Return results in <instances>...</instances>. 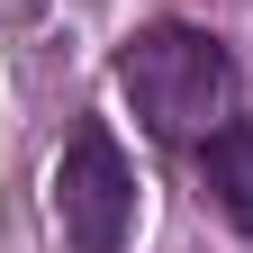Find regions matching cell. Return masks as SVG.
Wrapping results in <instances>:
<instances>
[{
    "mask_svg": "<svg viewBox=\"0 0 253 253\" xmlns=\"http://www.w3.org/2000/svg\"><path fill=\"white\" fill-rule=\"evenodd\" d=\"M118 82L163 145H199L235 118V54L190 18H154L118 45Z\"/></svg>",
    "mask_w": 253,
    "mask_h": 253,
    "instance_id": "1",
    "label": "cell"
},
{
    "mask_svg": "<svg viewBox=\"0 0 253 253\" xmlns=\"http://www.w3.org/2000/svg\"><path fill=\"white\" fill-rule=\"evenodd\" d=\"M54 226L73 253H126V235H136V163L118 154L100 118H82L54 163Z\"/></svg>",
    "mask_w": 253,
    "mask_h": 253,
    "instance_id": "2",
    "label": "cell"
},
{
    "mask_svg": "<svg viewBox=\"0 0 253 253\" xmlns=\"http://www.w3.org/2000/svg\"><path fill=\"white\" fill-rule=\"evenodd\" d=\"M199 190L235 235H253V126L226 118L217 136H199Z\"/></svg>",
    "mask_w": 253,
    "mask_h": 253,
    "instance_id": "3",
    "label": "cell"
}]
</instances>
